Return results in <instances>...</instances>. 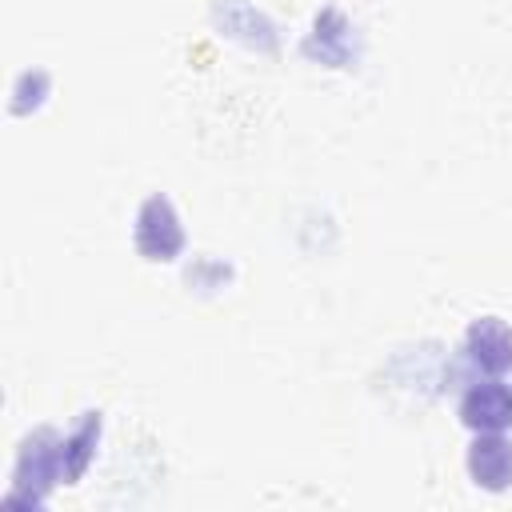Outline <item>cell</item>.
Instances as JSON below:
<instances>
[{"label":"cell","instance_id":"1","mask_svg":"<svg viewBox=\"0 0 512 512\" xmlns=\"http://www.w3.org/2000/svg\"><path fill=\"white\" fill-rule=\"evenodd\" d=\"M56 484H64V468H60V436H56L52 428H36V432H28V436L20 440V448H16L8 504L40 508Z\"/></svg>","mask_w":512,"mask_h":512},{"label":"cell","instance_id":"2","mask_svg":"<svg viewBox=\"0 0 512 512\" xmlns=\"http://www.w3.org/2000/svg\"><path fill=\"white\" fill-rule=\"evenodd\" d=\"M132 244L144 260L152 264H168L184 252V224H180V212L176 204L164 196V192H152L144 196V204L136 208V220H132Z\"/></svg>","mask_w":512,"mask_h":512},{"label":"cell","instance_id":"3","mask_svg":"<svg viewBox=\"0 0 512 512\" xmlns=\"http://www.w3.org/2000/svg\"><path fill=\"white\" fill-rule=\"evenodd\" d=\"M456 412L468 432H508L512 428V384L504 376L472 380Z\"/></svg>","mask_w":512,"mask_h":512},{"label":"cell","instance_id":"4","mask_svg":"<svg viewBox=\"0 0 512 512\" xmlns=\"http://www.w3.org/2000/svg\"><path fill=\"white\" fill-rule=\"evenodd\" d=\"M356 24L340 12V8H324L316 12L308 36H304V56L308 60H320L328 68H352L360 48H356Z\"/></svg>","mask_w":512,"mask_h":512},{"label":"cell","instance_id":"5","mask_svg":"<svg viewBox=\"0 0 512 512\" xmlns=\"http://www.w3.org/2000/svg\"><path fill=\"white\" fill-rule=\"evenodd\" d=\"M464 360L480 376H508L512 372V328L500 316H480L464 332Z\"/></svg>","mask_w":512,"mask_h":512},{"label":"cell","instance_id":"6","mask_svg":"<svg viewBox=\"0 0 512 512\" xmlns=\"http://www.w3.org/2000/svg\"><path fill=\"white\" fill-rule=\"evenodd\" d=\"M464 468H468L476 488L508 492L512 488V440L504 432H472V444L464 452Z\"/></svg>","mask_w":512,"mask_h":512},{"label":"cell","instance_id":"7","mask_svg":"<svg viewBox=\"0 0 512 512\" xmlns=\"http://www.w3.org/2000/svg\"><path fill=\"white\" fill-rule=\"evenodd\" d=\"M212 16H216V24H220L228 36L244 40L248 48L276 52V28H272V20H268L264 12H256L252 4H244V0H216Z\"/></svg>","mask_w":512,"mask_h":512},{"label":"cell","instance_id":"8","mask_svg":"<svg viewBox=\"0 0 512 512\" xmlns=\"http://www.w3.org/2000/svg\"><path fill=\"white\" fill-rule=\"evenodd\" d=\"M100 432H104V420L100 412H84L76 420V428L68 436H60V468H64V484H76L88 464L96 460V448H100Z\"/></svg>","mask_w":512,"mask_h":512},{"label":"cell","instance_id":"9","mask_svg":"<svg viewBox=\"0 0 512 512\" xmlns=\"http://www.w3.org/2000/svg\"><path fill=\"white\" fill-rule=\"evenodd\" d=\"M48 88H52V76H48L44 68H24V72L16 76V84H12V112H16V116L36 112V108L44 104Z\"/></svg>","mask_w":512,"mask_h":512}]
</instances>
